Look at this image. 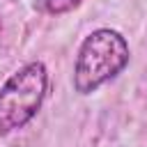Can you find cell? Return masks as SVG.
<instances>
[{"label":"cell","mask_w":147,"mask_h":147,"mask_svg":"<svg viewBox=\"0 0 147 147\" xmlns=\"http://www.w3.org/2000/svg\"><path fill=\"white\" fill-rule=\"evenodd\" d=\"M48 90L46 64L32 60L14 71L0 87V136H9L39 113Z\"/></svg>","instance_id":"2"},{"label":"cell","mask_w":147,"mask_h":147,"mask_svg":"<svg viewBox=\"0 0 147 147\" xmlns=\"http://www.w3.org/2000/svg\"><path fill=\"white\" fill-rule=\"evenodd\" d=\"M83 0H34V9L44 14H64L74 7H78Z\"/></svg>","instance_id":"3"},{"label":"cell","mask_w":147,"mask_h":147,"mask_svg":"<svg viewBox=\"0 0 147 147\" xmlns=\"http://www.w3.org/2000/svg\"><path fill=\"white\" fill-rule=\"evenodd\" d=\"M129 41L110 28L90 32L76 55L74 64V90L78 94H92L129 64Z\"/></svg>","instance_id":"1"}]
</instances>
